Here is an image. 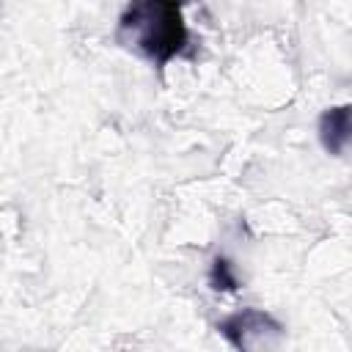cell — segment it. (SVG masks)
Here are the masks:
<instances>
[{"mask_svg": "<svg viewBox=\"0 0 352 352\" xmlns=\"http://www.w3.org/2000/svg\"><path fill=\"white\" fill-rule=\"evenodd\" d=\"M184 0H129L118 19V41L154 66H165L187 50L190 30Z\"/></svg>", "mask_w": 352, "mask_h": 352, "instance_id": "cell-1", "label": "cell"}, {"mask_svg": "<svg viewBox=\"0 0 352 352\" xmlns=\"http://www.w3.org/2000/svg\"><path fill=\"white\" fill-rule=\"evenodd\" d=\"M217 333L236 349L245 352H261L272 349L283 341V324L261 308H242L228 314L223 322H217Z\"/></svg>", "mask_w": 352, "mask_h": 352, "instance_id": "cell-2", "label": "cell"}, {"mask_svg": "<svg viewBox=\"0 0 352 352\" xmlns=\"http://www.w3.org/2000/svg\"><path fill=\"white\" fill-rule=\"evenodd\" d=\"M319 143L330 157H344L352 148V104H333L319 116Z\"/></svg>", "mask_w": 352, "mask_h": 352, "instance_id": "cell-3", "label": "cell"}, {"mask_svg": "<svg viewBox=\"0 0 352 352\" xmlns=\"http://www.w3.org/2000/svg\"><path fill=\"white\" fill-rule=\"evenodd\" d=\"M209 286L217 292H236L239 289L236 270L226 256H214V261L209 267Z\"/></svg>", "mask_w": 352, "mask_h": 352, "instance_id": "cell-4", "label": "cell"}]
</instances>
